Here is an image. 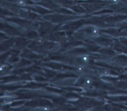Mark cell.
Instances as JSON below:
<instances>
[{
  "label": "cell",
  "instance_id": "cell-2",
  "mask_svg": "<svg viewBox=\"0 0 127 111\" xmlns=\"http://www.w3.org/2000/svg\"><path fill=\"white\" fill-rule=\"evenodd\" d=\"M82 61L83 62H85V63H86V62H87L89 61V57L88 56L84 55L82 57Z\"/></svg>",
  "mask_w": 127,
  "mask_h": 111
},
{
  "label": "cell",
  "instance_id": "cell-4",
  "mask_svg": "<svg viewBox=\"0 0 127 111\" xmlns=\"http://www.w3.org/2000/svg\"><path fill=\"white\" fill-rule=\"evenodd\" d=\"M83 70V67L82 66H79L78 67V70L79 72H82Z\"/></svg>",
  "mask_w": 127,
  "mask_h": 111
},
{
  "label": "cell",
  "instance_id": "cell-5",
  "mask_svg": "<svg viewBox=\"0 0 127 111\" xmlns=\"http://www.w3.org/2000/svg\"><path fill=\"white\" fill-rule=\"evenodd\" d=\"M98 32V31L97 29H94L92 31V33L93 34H97Z\"/></svg>",
  "mask_w": 127,
  "mask_h": 111
},
{
  "label": "cell",
  "instance_id": "cell-7",
  "mask_svg": "<svg viewBox=\"0 0 127 111\" xmlns=\"http://www.w3.org/2000/svg\"><path fill=\"white\" fill-rule=\"evenodd\" d=\"M103 74H105V75H107L108 74V72L107 71H104L103 72Z\"/></svg>",
  "mask_w": 127,
  "mask_h": 111
},
{
  "label": "cell",
  "instance_id": "cell-1",
  "mask_svg": "<svg viewBox=\"0 0 127 111\" xmlns=\"http://www.w3.org/2000/svg\"><path fill=\"white\" fill-rule=\"evenodd\" d=\"M91 83H92V81L90 79H86L85 82H84V85L86 87H88L91 84Z\"/></svg>",
  "mask_w": 127,
  "mask_h": 111
},
{
  "label": "cell",
  "instance_id": "cell-6",
  "mask_svg": "<svg viewBox=\"0 0 127 111\" xmlns=\"http://www.w3.org/2000/svg\"><path fill=\"white\" fill-rule=\"evenodd\" d=\"M38 42L39 43H40V44H41V43H42V42H43V40H41V39H38Z\"/></svg>",
  "mask_w": 127,
  "mask_h": 111
},
{
  "label": "cell",
  "instance_id": "cell-3",
  "mask_svg": "<svg viewBox=\"0 0 127 111\" xmlns=\"http://www.w3.org/2000/svg\"><path fill=\"white\" fill-rule=\"evenodd\" d=\"M18 4L20 6H24L25 4V3L23 1H22V0H20V1L18 2Z\"/></svg>",
  "mask_w": 127,
  "mask_h": 111
}]
</instances>
